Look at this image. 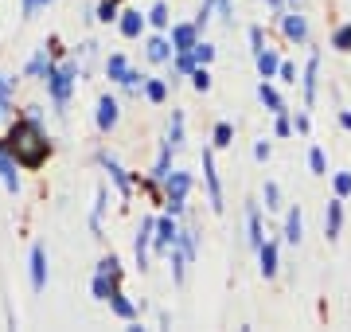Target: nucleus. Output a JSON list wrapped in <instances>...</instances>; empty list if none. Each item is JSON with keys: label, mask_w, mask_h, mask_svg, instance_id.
I'll return each instance as SVG.
<instances>
[{"label": "nucleus", "mask_w": 351, "mask_h": 332, "mask_svg": "<svg viewBox=\"0 0 351 332\" xmlns=\"http://www.w3.org/2000/svg\"><path fill=\"white\" fill-rule=\"evenodd\" d=\"M4 145H8V153L16 156V165L20 168H39L47 165L51 156V137L47 129H43V121H32V117H8V137H4Z\"/></svg>", "instance_id": "obj_1"}, {"label": "nucleus", "mask_w": 351, "mask_h": 332, "mask_svg": "<svg viewBox=\"0 0 351 332\" xmlns=\"http://www.w3.org/2000/svg\"><path fill=\"white\" fill-rule=\"evenodd\" d=\"M78 82H82V67H78V59H59V63L51 67V75L43 78L47 98H51V106H55V114L59 117H66V106H71V98H75Z\"/></svg>", "instance_id": "obj_2"}, {"label": "nucleus", "mask_w": 351, "mask_h": 332, "mask_svg": "<svg viewBox=\"0 0 351 332\" xmlns=\"http://www.w3.org/2000/svg\"><path fill=\"white\" fill-rule=\"evenodd\" d=\"M164 184V207H168V215H184V207H188V192H191V172L184 168H172L168 176L160 180Z\"/></svg>", "instance_id": "obj_3"}, {"label": "nucleus", "mask_w": 351, "mask_h": 332, "mask_svg": "<svg viewBox=\"0 0 351 332\" xmlns=\"http://www.w3.org/2000/svg\"><path fill=\"white\" fill-rule=\"evenodd\" d=\"M203 184H207V204H211L215 215H223V180H219V168H215V149H203Z\"/></svg>", "instance_id": "obj_4"}, {"label": "nucleus", "mask_w": 351, "mask_h": 332, "mask_svg": "<svg viewBox=\"0 0 351 332\" xmlns=\"http://www.w3.org/2000/svg\"><path fill=\"white\" fill-rule=\"evenodd\" d=\"M94 161L101 165V172L113 180V188H117V192H121V200L129 204V200H133V176L121 168V161H117V156H110L106 149H98V153H94Z\"/></svg>", "instance_id": "obj_5"}, {"label": "nucleus", "mask_w": 351, "mask_h": 332, "mask_svg": "<svg viewBox=\"0 0 351 332\" xmlns=\"http://www.w3.org/2000/svg\"><path fill=\"white\" fill-rule=\"evenodd\" d=\"M117 121H121V102L113 94H98V102H94V126H98V133H113Z\"/></svg>", "instance_id": "obj_6"}, {"label": "nucleus", "mask_w": 351, "mask_h": 332, "mask_svg": "<svg viewBox=\"0 0 351 332\" xmlns=\"http://www.w3.org/2000/svg\"><path fill=\"white\" fill-rule=\"evenodd\" d=\"M152 227H156V215H145L137 227V239H133V266L145 274L149 270V254H152Z\"/></svg>", "instance_id": "obj_7"}, {"label": "nucleus", "mask_w": 351, "mask_h": 332, "mask_svg": "<svg viewBox=\"0 0 351 332\" xmlns=\"http://www.w3.org/2000/svg\"><path fill=\"white\" fill-rule=\"evenodd\" d=\"M277 24H281V36H285L289 43H297V47L308 43V20H304L297 8H285V12L277 16Z\"/></svg>", "instance_id": "obj_8"}, {"label": "nucleus", "mask_w": 351, "mask_h": 332, "mask_svg": "<svg viewBox=\"0 0 351 332\" xmlns=\"http://www.w3.org/2000/svg\"><path fill=\"white\" fill-rule=\"evenodd\" d=\"M316 94H320V51L308 55V67L301 75V98H304V110L316 106Z\"/></svg>", "instance_id": "obj_9"}, {"label": "nucleus", "mask_w": 351, "mask_h": 332, "mask_svg": "<svg viewBox=\"0 0 351 332\" xmlns=\"http://www.w3.org/2000/svg\"><path fill=\"white\" fill-rule=\"evenodd\" d=\"M0 184H4V192L8 195H20L24 188V180H20V165H16V156L8 153V145L0 141Z\"/></svg>", "instance_id": "obj_10"}, {"label": "nucleus", "mask_w": 351, "mask_h": 332, "mask_svg": "<svg viewBox=\"0 0 351 332\" xmlns=\"http://www.w3.org/2000/svg\"><path fill=\"white\" fill-rule=\"evenodd\" d=\"M27 278H32V294H43L47 289V250L43 246H32V254H27Z\"/></svg>", "instance_id": "obj_11"}, {"label": "nucleus", "mask_w": 351, "mask_h": 332, "mask_svg": "<svg viewBox=\"0 0 351 332\" xmlns=\"http://www.w3.org/2000/svg\"><path fill=\"white\" fill-rule=\"evenodd\" d=\"M168 43H172V51H191L195 47V39H199V27L191 24V20H180V24H168Z\"/></svg>", "instance_id": "obj_12"}, {"label": "nucleus", "mask_w": 351, "mask_h": 332, "mask_svg": "<svg viewBox=\"0 0 351 332\" xmlns=\"http://www.w3.org/2000/svg\"><path fill=\"white\" fill-rule=\"evenodd\" d=\"M176 235H180L176 215H160V219H156V227H152V250H156V254H164V250L176 243Z\"/></svg>", "instance_id": "obj_13"}, {"label": "nucleus", "mask_w": 351, "mask_h": 332, "mask_svg": "<svg viewBox=\"0 0 351 332\" xmlns=\"http://www.w3.org/2000/svg\"><path fill=\"white\" fill-rule=\"evenodd\" d=\"M106 305L113 309V317H121L125 324H137L141 309H137V305H133V301L125 297V289H121V285H113V289H110V297H106Z\"/></svg>", "instance_id": "obj_14"}, {"label": "nucleus", "mask_w": 351, "mask_h": 332, "mask_svg": "<svg viewBox=\"0 0 351 332\" xmlns=\"http://www.w3.org/2000/svg\"><path fill=\"white\" fill-rule=\"evenodd\" d=\"M55 63H59V59H55V55L47 51V43H43V47H36V51H32V59H27V67H24V75L43 82V78L51 75V67H55Z\"/></svg>", "instance_id": "obj_15"}, {"label": "nucleus", "mask_w": 351, "mask_h": 332, "mask_svg": "<svg viewBox=\"0 0 351 332\" xmlns=\"http://www.w3.org/2000/svg\"><path fill=\"white\" fill-rule=\"evenodd\" d=\"M258 270H262V278H277V270H281V250H277L274 239H265L262 246H258Z\"/></svg>", "instance_id": "obj_16"}, {"label": "nucleus", "mask_w": 351, "mask_h": 332, "mask_svg": "<svg viewBox=\"0 0 351 332\" xmlns=\"http://www.w3.org/2000/svg\"><path fill=\"white\" fill-rule=\"evenodd\" d=\"M246 243L258 250L265 243V227H262V204H246Z\"/></svg>", "instance_id": "obj_17"}, {"label": "nucleus", "mask_w": 351, "mask_h": 332, "mask_svg": "<svg viewBox=\"0 0 351 332\" xmlns=\"http://www.w3.org/2000/svg\"><path fill=\"white\" fill-rule=\"evenodd\" d=\"M339 230H343V200H328V211H324V239L328 243H336Z\"/></svg>", "instance_id": "obj_18"}, {"label": "nucleus", "mask_w": 351, "mask_h": 332, "mask_svg": "<svg viewBox=\"0 0 351 332\" xmlns=\"http://www.w3.org/2000/svg\"><path fill=\"white\" fill-rule=\"evenodd\" d=\"M106 207H110V188L98 184V192H94V207H90V235L101 239V219H106Z\"/></svg>", "instance_id": "obj_19"}, {"label": "nucleus", "mask_w": 351, "mask_h": 332, "mask_svg": "<svg viewBox=\"0 0 351 332\" xmlns=\"http://www.w3.org/2000/svg\"><path fill=\"white\" fill-rule=\"evenodd\" d=\"M117 32L125 39H141V32H145V12H137V8L117 12Z\"/></svg>", "instance_id": "obj_20"}, {"label": "nucleus", "mask_w": 351, "mask_h": 332, "mask_svg": "<svg viewBox=\"0 0 351 332\" xmlns=\"http://www.w3.org/2000/svg\"><path fill=\"white\" fill-rule=\"evenodd\" d=\"M145 55H149V63H168V59H172V43H168V36H164V32L149 36L145 39Z\"/></svg>", "instance_id": "obj_21"}, {"label": "nucleus", "mask_w": 351, "mask_h": 332, "mask_svg": "<svg viewBox=\"0 0 351 332\" xmlns=\"http://www.w3.org/2000/svg\"><path fill=\"white\" fill-rule=\"evenodd\" d=\"M141 98L152 106H164L168 102V78H149L145 75V82H141Z\"/></svg>", "instance_id": "obj_22"}, {"label": "nucleus", "mask_w": 351, "mask_h": 332, "mask_svg": "<svg viewBox=\"0 0 351 332\" xmlns=\"http://www.w3.org/2000/svg\"><path fill=\"white\" fill-rule=\"evenodd\" d=\"M168 172H172V145L160 141V153H156V161H152V168H149V184H160Z\"/></svg>", "instance_id": "obj_23"}, {"label": "nucleus", "mask_w": 351, "mask_h": 332, "mask_svg": "<svg viewBox=\"0 0 351 332\" xmlns=\"http://www.w3.org/2000/svg\"><path fill=\"white\" fill-rule=\"evenodd\" d=\"M301 239H304V211L301 207H289L285 211V243L297 246Z\"/></svg>", "instance_id": "obj_24"}, {"label": "nucleus", "mask_w": 351, "mask_h": 332, "mask_svg": "<svg viewBox=\"0 0 351 332\" xmlns=\"http://www.w3.org/2000/svg\"><path fill=\"white\" fill-rule=\"evenodd\" d=\"M258 98H262V106L269 110V114H281V110H289L285 98L277 94V86L269 82V78H262V82H258Z\"/></svg>", "instance_id": "obj_25"}, {"label": "nucleus", "mask_w": 351, "mask_h": 332, "mask_svg": "<svg viewBox=\"0 0 351 332\" xmlns=\"http://www.w3.org/2000/svg\"><path fill=\"white\" fill-rule=\"evenodd\" d=\"M113 285H121V278H113V274H106V270H94V278H90V294H94V301H106Z\"/></svg>", "instance_id": "obj_26"}, {"label": "nucleus", "mask_w": 351, "mask_h": 332, "mask_svg": "<svg viewBox=\"0 0 351 332\" xmlns=\"http://www.w3.org/2000/svg\"><path fill=\"white\" fill-rule=\"evenodd\" d=\"M164 258L172 262V281H176V285H184V281H188V266H191L188 258H184V250H180V246L172 243L168 250H164Z\"/></svg>", "instance_id": "obj_27"}, {"label": "nucleus", "mask_w": 351, "mask_h": 332, "mask_svg": "<svg viewBox=\"0 0 351 332\" xmlns=\"http://www.w3.org/2000/svg\"><path fill=\"white\" fill-rule=\"evenodd\" d=\"M0 110L4 117H16V78H8L0 71Z\"/></svg>", "instance_id": "obj_28"}, {"label": "nucleus", "mask_w": 351, "mask_h": 332, "mask_svg": "<svg viewBox=\"0 0 351 332\" xmlns=\"http://www.w3.org/2000/svg\"><path fill=\"white\" fill-rule=\"evenodd\" d=\"M101 71H106V78H110L113 86L125 78V71H129V59L121 51H113V55H106V63H101Z\"/></svg>", "instance_id": "obj_29"}, {"label": "nucleus", "mask_w": 351, "mask_h": 332, "mask_svg": "<svg viewBox=\"0 0 351 332\" xmlns=\"http://www.w3.org/2000/svg\"><path fill=\"white\" fill-rule=\"evenodd\" d=\"M184 129H188L184 114H180V110H172V121H168V133H164V141L172 145V153H180V149H184Z\"/></svg>", "instance_id": "obj_30"}, {"label": "nucleus", "mask_w": 351, "mask_h": 332, "mask_svg": "<svg viewBox=\"0 0 351 332\" xmlns=\"http://www.w3.org/2000/svg\"><path fill=\"white\" fill-rule=\"evenodd\" d=\"M254 63H258V75H262V78H274V75H277V63H281V55H277L274 47L265 43L262 51L254 55Z\"/></svg>", "instance_id": "obj_31"}, {"label": "nucleus", "mask_w": 351, "mask_h": 332, "mask_svg": "<svg viewBox=\"0 0 351 332\" xmlns=\"http://www.w3.org/2000/svg\"><path fill=\"white\" fill-rule=\"evenodd\" d=\"M176 246L184 250V258H188V262H195V254H199V235H195V227H180Z\"/></svg>", "instance_id": "obj_32"}, {"label": "nucleus", "mask_w": 351, "mask_h": 332, "mask_svg": "<svg viewBox=\"0 0 351 332\" xmlns=\"http://www.w3.org/2000/svg\"><path fill=\"white\" fill-rule=\"evenodd\" d=\"M145 24H152L156 32H168V24H172V8H168L164 0H156L149 12H145Z\"/></svg>", "instance_id": "obj_33"}, {"label": "nucleus", "mask_w": 351, "mask_h": 332, "mask_svg": "<svg viewBox=\"0 0 351 332\" xmlns=\"http://www.w3.org/2000/svg\"><path fill=\"white\" fill-rule=\"evenodd\" d=\"M211 145H215V149H230V145H234V126H230V121H215Z\"/></svg>", "instance_id": "obj_34"}, {"label": "nucleus", "mask_w": 351, "mask_h": 332, "mask_svg": "<svg viewBox=\"0 0 351 332\" xmlns=\"http://www.w3.org/2000/svg\"><path fill=\"white\" fill-rule=\"evenodd\" d=\"M117 12H121V0H98L94 20H98V24H117Z\"/></svg>", "instance_id": "obj_35"}, {"label": "nucleus", "mask_w": 351, "mask_h": 332, "mask_svg": "<svg viewBox=\"0 0 351 332\" xmlns=\"http://www.w3.org/2000/svg\"><path fill=\"white\" fill-rule=\"evenodd\" d=\"M191 59L199 67H211V59H215V43H207V39H195V47H191Z\"/></svg>", "instance_id": "obj_36"}, {"label": "nucleus", "mask_w": 351, "mask_h": 332, "mask_svg": "<svg viewBox=\"0 0 351 332\" xmlns=\"http://www.w3.org/2000/svg\"><path fill=\"white\" fill-rule=\"evenodd\" d=\"M308 168H313V176H328V156H324V149H320V145H313V149H308Z\"/></svg>", "instance_id": "obj_37"}, {"label": "nucleus", "mask_w": 351, "mask_h": 332, "mask_svg": "<svg viewBox=\"0 0 351 332\" xmlns=\"http://www.w3.org/2000/svg\"><path fill=\"white\" fill-rule=\"evenodd\" d=\"M262 200H265V211H281V188H277L274 180H265Z\"/></svg>", "instance_id": "obj_38"}, {"label": "nucleus", "mask_w": 351, "mask_h": 332, "mask_svg": "<svg viewBox=\"0 0 351 332\" xmlns=\"http://www.w3.org/2000/svg\"><path fill=\"white\" fill-rule=\"evenodd\" d=\"M51 4H55V0H20V16H24V20H36V16L43 12V8H51Z\"/></svg>", "instance_id": "obj_39"}, {"label": "nucleus", "mask_w": 351, "mask_h": 332, "mask_svg": "<svg viewBox=\"0 0 351 332\" xmlns=\"http://www.w3.org/2000/svg\"><path fill=\"white\" fill-rule=\"evenodd\" d=\"M188 78H191V90H199V94H207V90H211V71H207V67H195Z\"/></svg>", "instance_id": "obj_40"}, {"label": "nucleus", "mask_w": 351, "mask_h": 332, "mask_svg": "<svg viewBox=\"0 0 351 332\" xmlns=\"http://www.w3.org/2000/svg\"><path fill=\"white\" fill-rule=\"evenodd\" d=\"M332 47H336V51H351V24H339L336 32H332Z\"/></svg>", "instance_id": "obj_41"}, {"label": "nucleus", "mask_w": 351, "mask_h": 332, "mask_svg": "<svg viewBox=\"0 0 351 332\" xmlns=\"http://www.w3.org/2000/svg\"><path fill=\"white\" fill-rule=\"evenodd\" d=\"M277 82H285V86H297V67L289 63V59H281V63H277Z\"/></svg>", "instance_id": "obj_42"}, {"label": "nucleus", "mask_w": 351, "mask_h": 332, "mask_svg": "<svg viewBox=\"0 0 351 332\" xmlns=\"http://www.w3.org/2000/svg\"><path fill=\"white\" fill-rule=\"evenodd\" d=\"M332 192H336L339 200H348L351 195V172H336V176H332Z\"/></svg>", "instance_id": "obj_43"}, {"label": "nucleus", "mask_w": 351, "mask_h": 332, "mask_svg": "<svg viewBox=\"0 0 351 332\" xmlns=\"http://www.w3.org/2000/svg\"><path fill=\"white\" fill-rule=\"evenodd\" d=\"M274 133L277 137H293V117H289V110H281V114H274Z\"/></svg>", "instance_id": "obj_44"}, {"label": "nucleus", "mask_w": 351, "mask_h": 332, "mask_svg": "<svg viewBox=\"0 0 351 332\" xmlns=\"http://www.w3.org/2000/svg\"><path fill=\"white\" fill-rule=\"evenodd\" d=\"M211 12H215V0H203V4H199V12H195V20H191V24H195V27L203 32V27L211 24Z\"/></svg>", "instance_id": "obj_45"}, {"label": "nucleus", "mask_w": 351, "mask_h": 332, "mask_svg": "<svg viewBox=\"0 0 351 332\" xmlns=\"http://www.w3.org/2000/svg\"><path fill=\"white\" fill-rule=\"evenodd\" d=\"M265 47V32H262V24H254L250 27V55H258Z\"/></svg>", "instance_id": "obj_46"}, {"label": "nucleus", "mask_w": 351, "mask_h": 332, "mask_svg": "<svg viewBox=\"0 0 351 332\" xmlns=\"http://www.w3.org/2000/svg\"><path fill=\"white\" fill-rule=\"evenodd\" d=\"M308 129H313V117H308V114L301 110V114L293 117V133H301V137H308Z\"/></svg>", "instance_id": "obj_47"}, {"label": "nucleus", "mask_w": 351, "mask_h": 332, "mask_svg": "<svg viewBox=\"0 0 351 332\" xmlns=\"http://www.w3.org/2000/svg\"><path fill=\"white\" fill-rule=\"evenodd\" d=\"M269 153H274V149H269V141H258V145H254V161H269Z\"/></svg>", "instance_id": "obj_48"}, {"label": "nucleus", "mask_w": 351, "mask_h": 332, "mask_svg": "<svg viewBox=\"0 0 351 332\" xmlns=\"http://www.w3.org/2000/svg\"><path fill=\"white\" fill-rule=\"evenodd\" d=\"M24 117H32V121H43V106H39V102L24 106Z\"/></svg>", "instance_id": "obj_49"}, {"label": "nucleus", "mask_w": 351, "mask_h": 332, "mask_svg": "<svg viewBox=\"0 0 351 332\" xmlns=\"http://www.w3.org/2000/svg\"><path fill=\"white\" fill-rule=\"evenodd\" d=\"M339 126H343V129L351 133V110H339Z\"/></svg>", "instance_id": "obj_50"}, {"label": "nucleus", "mask_w": 351, "mask_h": 332, "mask_svg": "<svg viewBox=\"0 0 351 332\" xmlns=\"http://www.w3.org/2000/svg\"><path fill=\"white\" fill-rule=\"evenodd\" d=\"M265 4H269V8H274V12H277V16L285 12V0H265Z\"/></svg>", "instance_id": "obj_51"}, {"label": "nucleus", "mask_w": 351, "mask_h": 332, "mask_svg": "<svg viewBox=\"0 0 351 332\" xmlns=\"http://www.w3.org/2000/svg\"><path fill=\"white\" fill-rule=\"evenodd\" d=\"M0 121H8V117H4V110H0Z\"/></svg>", "instance_id": "obj_52"}, {"label": "nucleus", "mask_w": 351, "mask_h": 332, "mask_svg": "<svg viewBox=\"0 0 351 332\" xmlns=\"http://www.w3.org/2000/svg\"><path fill=\"white\" fill-rule=\"evenodd\" d=\"M293 4H297V0H293Z\"/></svg>", "instance_id": "obj_53"}]
</instances>
